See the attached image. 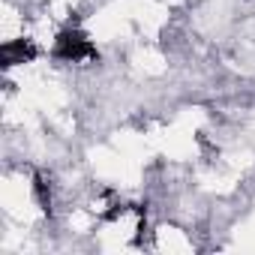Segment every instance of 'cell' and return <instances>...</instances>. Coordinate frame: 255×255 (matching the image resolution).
Masks as SVG:
<instances>
[{
  "label": "cell",
  "mask_w": 255,
  "mask_h": 255,
  "mask_svg": "<svg viewBox=\"0 0 255 255\" xmlns=\"http://www.w3.org/2000/svg\"><path fill=\"white\" fill-rule=\"evenodd\" d=\"M51 57L54 60H63V63H96L99 60V48L93 45V39L78 24H66L54 36Z\"/></svg>",
  "instance_id": "cell-1"
},
{
  "label": "cell",
  "mask_w": 255,
  "mask_h": 255,
  "mask_svg": "<svg viewBox=\"0 0 255 255\" xmlns=\"http://www.w3.org/2000/svg\"><path fill=\"white\" fill-rule=\"evenodd\" d=\"M39 57V48L33 39H6L0 45V69H12V66H24V63H33Z\"/></svg>",
  "instance_id": "cell-2"
},
{
  "label": "cell",
  "mask_w": 255,
  "mask_h": 255,
  "mask_svg": "<svg viewBox=\"0 0 255 255\" xmlns=\"http://www.w3.org/2000/svg\"><path fill=\"white\" fill-rule=\"evenodd\" d=\"M30 189H33V198H36L39 210H42L45 216H51V213H54V192H51V180H48L42 171H36V174H33Z\"/></svg>",
  "instance_id": "cell-3"
}]
</instances>
